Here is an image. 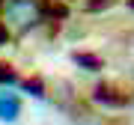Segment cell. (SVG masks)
<instances>
[{"label": "cell", "mask_w": 134, "mask_h": 125, "mask_svg": "<svg viewBox=\"0 0 134 125\" xmlns=\"http://www.w3.org/2000/svg\"><path fill=\"white\" fill-rule=\"evenodd\" d=\"M113 3H116V0H86V12H104Z\"/></svg>", "instance_id": "6"}, {"label": "cell", "mask_w": 134, "mask_h": 125, "mask_svg": "<svg viewBox=\"0 0 134 125\" xmlns=\"http://www.w3.org/2000/svg\"><path fill=\"white\" fill-rule=\"evenodd\" d=\"M72 62H75V66H81V69H86V72H101V69H104L101 57L86 54V51H75V54H72Z\"/></svg>", "instance_id": "3"}, {"label": "cell", "mask_w": 134, "mask_h": 125, "mask_svg": "<svg viewBox=\"0 0 134 125\" xmlns=\"http://www.w3.org/2000/svg\"><path fill=\"white\" fill-rule=\"evenodd\" d=\"M92 101H98V104H104V107H128L134 101V92H125V89L116 87V83H98V87L92 89Z\"/></svg>", "instance_id": "1"}, {"label": "cell", "mask_w": 134, "mask_h": 125, "mask_svg": "<svg viewBox=\"0 0 134 125\" xmlns=\"http://www.w3.org/2000/svg\"><path fill=\"white\" fill-rule=\"evenodd\" d=\"M9 83H18V75H15L12 66H3L0 62V87H9Z\"/></svg>", "instance_id": "5"}, {"label": "cell", "mask_w": 134, "mask_h": 125, "mask_svg": "<svg viewBox=\"0 0 134 125\" xmlns=\"http://www.w3.org/2000/svg\"><path fill=\"white\" fill-rule=\"evenodd\" d=\"M0 3H6V0H0Z\"/></svg>", "instance_id": "9"}, {"label": "cell", "mask_w": 134, "mask_h": 125, "mask_svg": "<svg viewBox=\"0 0 134 125\" xmlns=\"http://www.w3.org/2000/svg\"><path fill=\"white\" fill-rule=\"evenodd\" d=\"M24 92H30L33 98H45V83L39 77H30V81H24Z\"/></svg>", "instance_id": "4"}, {"label": "cell", "mask_w": 134, "mask_h": 125, "mask_svg": "<svg viewBox=\"0 0 134 125\" xmlns=\"http://www.w3.org/2000/svg\"><path fill=\"white\" fill-rule=\"evenodd\" d=\"M128 6H131V9H134V0H128Z\"/></svg>", "instance_id": "8"}, {"label": "cell", "mask_w": 134, "mask_h": 125, "mask_svg": "<svg viewBox=\"0 0 134 125\" xmlns=\"http://www.w3.org/2000/svg\"><path fill=\"white\" fill-rule=\"evenodd\" d=\"M21 116V98L15 92H0V122L12 125Z\"/></svg>", "instance_id": "2"}, {"label": "cell", "mask_w": 134, "mask_h": 125, "mask_svg": "<svg viewBox=\"0 0 134 125\" xmlns=\"http://www.w3.org/2000/svg\"><path fill=\"white\" fill-rule=\"evenodd\" d=\"M6 42H9V30H6V24L0 21V48H3Z\"/></svg>", "instance_id": "7"}]
</instances>
